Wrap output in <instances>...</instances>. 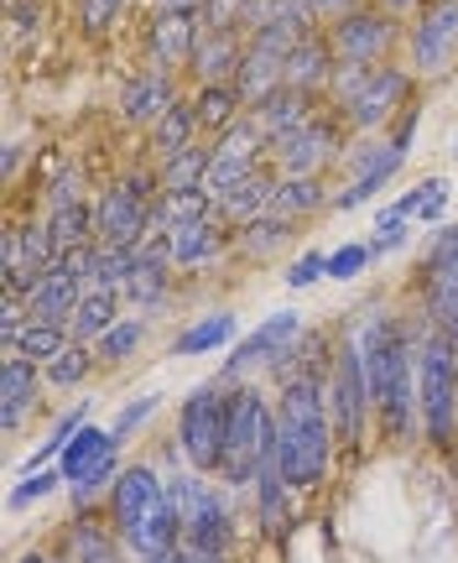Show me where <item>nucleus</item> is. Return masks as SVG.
Masks as SVG:
<instances>
[{
	"label": "nucleus",
	"instance_id": "obj_61",
	"mask_svg": "<svg viewBox=\"0 0 458 563\" xmlns=\"http://www.w3.org/2000/svg\"><path fill=\"white\" fill-rule=\"evenodd\" d=\"M141 563H178V553H157V559H141Z\"/></svg>",
	"mask_w": 458,
	"mask_h": 563
},
{
	"label": "nucleus",
	"instance_id": "obj_29",
	"mask_svg": "<svg viewBox=\"0 0 458 563\" xmlns=\"http://www.w3.org/2000/svg\"><path fill=\"white\" fill-rule=\"evenodd\" d=\"M328 100H313V95H302V89H277V95H266V100L250 110L260 125V136L266 141H281V136H292L298 125H308L313 115H319Z\"/></svg>",
	"mask_w": 458,
	"mask_h": 563
},
{
	"label": "nucleus",
	"instance_id": "obj_53",
	"mask_svg": "<svg viewBox=\"0 0 458 563\" xmlns=\"http://www.w3.org/2000/svg\"><path fill=\"white\" fill-rule=\"evenodd\" d=\"M245 5L250 0H203V21L214 32H245ZM250 37V32H245Z\"/></svg>",
	"mask_w": 458,
	"mask_h": 563
},
{
	"label": "nucleus",
	"instance_id": "obj_37",
	"mask_svg": "<svg viewBox=\"0 0 458 563\" xmlns=\"http://www.w3.org/2000/svg\"><path fill=\"white\" fill-rule=\"evenodd\" d=\"M448 199H454V183L443 178V173H433V178L412 183L406 194H401L386 214H396V220H422V224H438L443 209H448Z\"/></svg>",
	"mask_w": 458,
	"mask_h": 563
},
{
	"label": "nucleus",
	"instance_id": "obj_12",
	"mask_svg": "<svg viewBox=\"0 0 458 563\" xmlns=\"http://www.w3.org/2000/svg\"><path fill=\"white\" fill-rule=\"evenodd\" d=\"M63 490H68V501H74V511H83V506H100L104 490L115 485L120 475V443L110 428H100V422H83L79 433L68 439V449H63Z\"/></svg>",
	"mask_w": 458,
	"mask_h": 563
},
{
	"label": "nucleus",
	"instance_id": "obj_33",
	"mask_svg": "<svg viewBox=\"0 0 458 563\" xmlns=\"http://www.w3.org/2000/svg\"><path fill=\"white\" fill-rule=\"evenodd\" d=\"M188 100H193V115H199V131L209 141L224 136L230 125L250 110V104L239 100V89L235 84H199V89H188Z\"/></svg>",
	"mask_w": 458,
	"mask_h": 563
},
{
	"label": "nucleus",
	"instance_id": "obj_50",
	"mask_svg": "<svg viewBox=\"0 0 458 563\" xmlns=\"http://www.w3.org/2000/svg\"><path fill=\"white\" fill-rule=\"evenodd\" d=\"M26 323H32L26 298L0 287V355H11V350H16V340H21V329H26Z\"/></svg>",
	"mask_w": 458,
	"mask_h": 563
},
{
	"label": "nucleus",
	"instance_id": "obj_38",
	"mask_svg": "<svg viewBox=\"0 0 458 563\" xmlns=\"http://www.w3.org/2000/svg\"><path fill=\"white\" fill-rule=\"evenodd\" d=\"M412 292H417V308L422 319L433 323V329H458V272H438V277H422L412 282Z\"/></svg>",
	"mask_w": 458,
	"mask_h": 563
},
{
	"label": "nucleus",
	"instance_id": "obj_44",
	"mask_svg": "<svg viewBox=\"0 0 458 563\" xmlns=\"http://www.w3.org/2000/svg\"><path fill=\"white\" fill-rule=\"evenodd\" d=\"M131 11V0H74V16H79V32L89 42H104Z\"/></svg>",
	"mask_w": 458,
	"mask_h": 563
},
{
	"label": "nucleus",
	"instance_id": "obj_4",
	"mask_svg": "<svg viewBox=\"0 0 458 563\" xmlns=\"http://www.w3.org/2000/svg\"><path fill=\"white\" fill-rule=\"evenodd\" d=\"M417 100V74L412 63L396 58V63H376V68H349L339 63V74L328 84V104L344 115V125L355 136H380L391 131L406 104Z\"/></svg>",
	"mask_w": 458,
	"mask_h": 563
},
{
	"label": "nucleus",
	"instance_id": "obj_22",
	"mask_svg": "<svg viewBox=\"0 0 458 563\" xmlns=\"http://www.w3.org/2000/svg\"><path fill=\"white\" fill-rule=\"evenodd\" d=\"M235 245V230L220 220V214H203V220H188V224H172L167 235V256L178 272H209L220 266Z\"/></svg>",
	"mask_w": 458,
	"mask_h": 563
},
{
	"label": "nucleus",
	"instance_id": "obj_11",
	"mask_svg": "<svg viewBox=\"0 0 458 563\" xmlns=\"http://www.w3.org/2000/svg\"><path fill=\"white\" fill-rule=\"evenodd\" d=\"M355 131L344 125V115L334 104H323L308 125H298L292 136L271 141V167L281 178H328V167H339L349 152Z\"/></svg>",
	"mask_w": 458,
	"mask_h": 563
},
{
	"label": "nucleus",
	"instance_id": "obj_3",
	"mask_svg": "<svg viewBox=\"0 0 458 563\" xmlns=\"http://www.w3.org/2000/svg\"><path fill=\"white\" fill-rule=\"evenodd\" d=\"M104 511L110 527L120 532V543L131 559H157L182 543L178 527V501H172V481L157 460H125L115 485L104 490Z\"/></svg>",
	"mask_w": 458,
	"mask_h": 563
},
{
	"label": "nucleus",
	"instance_id": "obj_39",
	"mask_svg": "<svg viewBox=\"0 0 458 563\" xmlns=\"http://www.w3.org/2000/svg\"><path fill=\"white\" fill-rule=\"evenodd\" d=\"M209 167H214V146L203 136V141H193V146H182L178 157L157 162L161 194H172V188H203V183H209Z\"/></svg>",
	"mask_w": 458,
	"mask_h": 563
},
{
	"label": "nucleus",
	"instance_id": "obj_23",
	"mask_svg": "<svg viewBox=\"0 0 458 563\" xmlns=\"http://www.w3.org/2000/svg\"><path fill=\"white\" fill-rule=\"evenodd\" d=\"M178 277H182V272L172 266L167 245H141L136 272H131V282H125V302H131L136 313H146V319H157L161 308H172Z\"/></svg>",
	"mask_w": 458,
	"mask_h": 563
},
{
	"label": "nucleus",
	"instance_id": "obj_35",
	"mask_svg": "<svg viewBox=\"0 0 458 563\" xmlns=\"http://www.w3.org/2000/svg\"><path fill=\"white\" fill-rule=\"evenodd\" d=\"M235 329L239 319L230 308H214V313H203V319L182 323L178 334H172V355H209V350H224V344H235Z\"/></svg>",
	"mask_w": 458,
	"mask_h": 563
},
{
	"label": "nucleus",
	"instance_id": "obj_25",
	"mask_svg": "<svg viewBox=\"0 0 458 563\" xmlns=\"http://www.w3.org/2000/svg\"><path fill=\"white\" fill-rule=\"evenodd\" d=\"M334 74H339V58H334V47H328V32H308V37L292 47V58H287V89H302V95H313V100H328Z\"/></svg>",
	"mask_w": 458,
	"mask_h": 563
},
{
	"label": "nucleus",
	"instance_id": "obj_40",
	"mask_svg": "<svg viewBox=\"0 0 458 563\" xmlns=\"http://www.w3.org/2000/svg\"><path fill=\"white\" fill-rule=\"evenodd\" d=\"M100 371V355H94V344H68L53 365H42V376H47V391H79L89 376Z\"/></svg>",
	"mask_w": 458,
	"mask_h": 563
},
{
	"label": "nucleus",
	"instance_id": "obj_2",
	"mask_svg": "<svg viewBox=\"0 0 458 563\" xmlns=\"http://www.w3.org/2000/svg\"><path fill=\"white\" fill-rule=\"evenodd\" d=\"M339 433L328 418V376H287L277 386V470L298 496L323 490L334 475Z\"/></svg>",
	"mask_w": 458,
	"mask_h": 563
},
{
	"label": "nucleus",
	"instance_id": "obj_48",
	"mask_svg": "<svg viewBox=\"0 0 458 563\" xmlns=\"http://www.w3.org/2000/svg\"><path fill=\"white\" fill-rule=\"evenodd\" d=\"M53 490H63V470L53 464V470H32V475H21L16 481V490H11V511H26V506H37V501H47Z\"/></svg>",
	"mask_w": 458,
	"mask_h": 563
},
{
	"label": "nucleus",
	"instance_id": "obj_9",
	"mask_svg": "<svg viewBox=\"0 0 458 563\" xmlns=\"http://www.w3.org/2000/svg\"><path fill=\"white\" fill-rule=\"evenodd\" d=\"M157 199H161L157 162L125 167L120 178H110L100 194H94V241L100 245H141Z\"/></svg>",
	"mask_w": 458,
	"mask_h": 563
},
{
	"label": "nucleus",
	"instance_id": "obj_26",
	"mask_svg": "<svg viewBox=\"0 0 458 563\" xmlns=\"http://www.w3.org/2000/svg\"><path fill=\"white\" fill-rule=\"evenodd\" d=\"M298 490L281 481V470L277 460L260 470V481L250 485V506H256V527L266 532V538H287L292 527H298Z\"/></svg>",
	"mask_w": 458,
	"mask_h": 563
},
{
	"label": "nucleus",
	"instance_id": "obj_59",
	"mask_svg": "<svg viewBox=\"0 0 458 563\" xmlns=\"http://www.w3.org/2000/svg\"><path fill=\"white\" fill-rule=\"evenodd\" d=\"M152 11H203V0H152Z\"/></svg>",
	"mask_w": 458,
	"mask_h": 563
},
{
	"label": "nucleus",
	"instance_id": "obj_6",
	"mask_svg": "<svg viewBox=\"0 0 458 563\" xmlns=\"http://www.w3.org/2000/svg\"><path fill=\"white\" fill-rule=\"evenodd\" d=\"M328 418L339 433V449L349 460H365V449L376 439V402H370V376H365V355H359V329L344 323L339 344H334V365H328Z\"/></svg>",
	"mask_w": 458,
	"mask_h": 563
},
{
	"label": "nucleus",
	"instance_id": "obj_55",
	"mask_svg": "<svg viewBox=\"0 0 458 563\" xmlns=\"http://www.w3.org/2000/svg\"><path fill=\"white\" fill-rule=\"evenodd\" d=\"M359 5H370V0H313V16H319V26H334V21L359 11Z\"/></svg>",
	"mask_w": 458,
	"mask_h": 563
},
{
	"label": "nucleus",
	"instance_id": "obj_47",
	"mask_svg": "<svg viewBox=\"0 0 458 563\" xmlns=\"http://www.w3.org/2000/svg\"><path fill=\"white\" fill-rule=\"evenodd\" d=\"M157 407H161V391H146V397H136V402H125V407H120L115 422H110V433H115L120 449H125V443L136 439L141 428H146V422L157 418Z\"/></svg>",
	"mask_w": 458,
	"mask_h": 563
},
{
	"label": "nucleus",
	"instance_id": "obj_1",
	"mask_svg": "<svg viewBox=\"0 0 458 563\" xmlns=\"http://www.w3.org/2000/svg\"><path fill=\"white\" fill-rule=\"evenodd\" d=\"M359 355L370 376V402H376V439L386 449H412L422 439V402H417V361L427 319L391 313V308H365L355 319Z\"/></svg>",
	"mask_w": 458,
	"mask_h": 563
},
{
	"label": "nucleus",
	"instance_id": "obj_54",
	"mask_svg": "<svg viewBox=\"0 0 458 563\" xmlns=\"http://www.w3.org/2000/svg\"><path fill=\"white\" fill-rule=\"evenodd\" d=\"M417 125H422V100H412V104H406V110L396 115V121H391V131H386V136L396 141L401 152H412V141H417Z\"/></svg>",
	"mask_w": 458,
	"mask_h": 563
},
{
	"label": "nucleus",
	"instance_id": "obj_15",
	"mask_svg": "<svg viewBox=\"0 0 458 563\" xmlns=\"http://www.w3.org/2000/svg\"><path fill=\"white\" fill-rule=\"evenodd\" d=\"M328 32V47L334 58L349 63V68H376V63H396L406 53V21L386 16L376 5H359L349 16H339Z\"/></svg>",
	"mask_w": 458,
	"mask_h": 563
},
{
	"label": "nucleus",
	"instance_id": "obj_36",
	"mask_svg": "<svg viewBox=\"0 0 458 563\" xmlns=\"http://www.w3.org/2000/svg\"><path fill=\"white\" fill-rule=\"evenodd\" d=\"M146 340H152V319H146V313H125L110 334H100V340H94L100 371H120V365H131L141 350H146Z\"/></svg>",
	"mask_w": 458,
	"mask_h": 563
},
{
	"label": "nucleus",
	"instance_id": "obj_24",
	"mask_svg": "<svg viewBox=\"0 0 458 563\" xmlns=\"http://www.w3.org/2000/svg\"><path fill=\"white\" fill-rule=\"evenodd\" d=\"M245 42H250L245 32H214V26H203L199 47H193V63L182 68L188 89H199V84H235Z\"/></svg>",
	"mask_w": 458,
	"mask_h": 563
},
{
	"label": "nucleus",
	"instance_id": "obj_42",
	"mask_svg": "<svg viewBox=\"0 0 458 563\" xmlns=\"http://www.w3.org/2000/svg\"><path fill=\"white\" fill-rule=\"evenodd\" d=\"M83 199H94V194H89V173H83V162L63 157L58 167H53V178L42 183V209L53 214V209H68V203H83Z\"/></svg>",
	"mask_w": 458,
	"mask_h": 563
},
{
	"label": "nucleus",
	"instance_id": "obj_8",
	"mask_svg": "<svg viewBox=\"0 0 458 563\" xmlns=\"http://www.w3.org/2000/svg\"><path fill=\"white\" fill-rule=\"evenodd\" d=\"M167 481H172V501H178L182 543L230 553V548H235V532H239L235 496H245V490H230L220 475H203V470H178V475H167Z\"/></svg>",
	"mask_w": 458,
	"mask_h": 563
},
{
	"label": "nucleus",
	"instance_id": "obj_17",
	"mask_svg": "<svg viewBox=\"0 0 458 563\" xmlns=\"http://www.w3.org/2000/svg\"><path fill=\"white\" fill-rule=\"evenodd\" d=\"M401 162H406V152H401L386 131H380V136H355L339 162V173H349V183L334 188V214H349L359 203H370L380 188L401 173Z\"/></svg>",
	"mask_w": 458,
	"mask_h": 563
},
{
	"label": "nucleus",
	"instance_id": "obj_20",
	"mask_svg": "<svg viewBox=\"0 0 458 563\" xmlns=\"http://www.w3.org/2000/svg\"><path fill=\"white\" fill-rule=\"evenodd\" d=\"M47 376L26 355H0V433L16 439L26 422L47 412Z\"/></svg>",
	"mask_w": 458,
	"mask_h": 563
},
{
	"label": "nucleus",
	"instance_id": "obj_21",
	"mask_svg": "<svg viewBox=\"0 0 458 563\" xmlns=\"http://www.w3.org/2000/svg\"><path fill=\"white\" fill-rule=\"evenodd\" d=\"M58 548H63V559H68V563H136L131 553H125V543H120V532L110 527L104 501L74 511V517H68V527H63Z\"/></svg>",
	"mask_w": 458,
	"mask_h": 563
},
{
	"label": "nucleus",
	"instance_id": "obj_7",
	"mask_svg": "<svg viewBox=\"0 0 458 563\" xmlns=\"http://www.w3.org/2000/svg\"><path fill=\"white\" fill-rule=\"evenodd\" d=\"M417 402H422V443L433 454H454L458 443V340L448 329L422 334L417 361Z\"/></svg>",
	"mask_w": 458,
	"mask_h": 563
},
{
	"label": "nucleus",
	"instance_id": "obj_56",
	"mask_svg": "<svg viewBox=\"0 0 458 563\" xmlns=\"http://www.w3.org/2000/svg\"><path fill=\"white\" fill-rule=\"evenodd\" d=\"M172 553H178V563H230V553H220V548H193V543H178Z\"/></svg>",
	"mask_w": 458,
	"mask_h": 563
},
{
	"label": "nucleus",
	"instance_id": "obj_19",
	"mask_svg": "<svg viewBox=\"0 0 458 563\" xmlns=\"http://www.w3.org/2000/svg\"><path fill=\"white\" fill-rule=\"evenodd\" d=\"M188 95V79L182 74H167V68H152V63H141L136 74H125L120 84V100H115V115L125 125H136V131H152V125L172 110V104Z\"/></svg>",
	"mask_w": 458,
	"mask_h": 563
},
{
	"label": "nucleus",
	"instance_id": "obj_45",
	"mask_svg": "<svg viewBox=\"0 0 458 563\" xmlns=\"http://www.w3.org/2000/svg\"><path fill=\"white\" fill-rule=\"evenodd\" d=\"M438 272H458V224H443L438 235L422 245V256H417V272H412V282L438 277Z\"/></svg>",
	"mask_w": 458,
	"mask_h": 563
},
{
	"label": "nucleus",
	"instance_id": "obj_57",
	"mask_svg": "<svg viewBox=\"0 0 458 563\" xmlns=\"http://www.w3.org/2000/svg\"><path fill=\"white\" fill-rule=\"evenodd\" d=\"M370 5H376V11H386V16H396V21H412L427 0H370Z\"/></svg>",
	"mask_w": 458,
	"mask_h": 563
},
{
	"label": "nucleus",
	"instance_id": "obj_60",
	"mask_svg": "<svg viewBox=\"0 0 458 563\" xmlns=\"http://www.w3.org/2000/svg\"><path fill=\"white\" fill-rule=\"evenodd\" d=\"M21 152H26L21 141H11V146H5V162H0V167H5V178H16V167H21Z\"/></svg>",
	"mask_w": 458,
	"mask_h": 563
},
{
	"label": "nucleus",
	"instance_id": "obj_27",
	"mask_svg": "<svg viewBox=\"0 0 458 563\" xmlns=\"http://www.w3.org/2000/svg\"><path fill=\"white\" fill-rule=\"evenodd\" d=\"M277 167L266 162V167H256L250 178H239L235 188H224L220 194V220L230 224V230H245L250 220H260V214H271V194H277Z\"/></svg>",
	"mask_w": 458,
	"mask_h": 563
},
{
	"label": "nucleus",
	"instance_id": "obj_46",
	"mask_svg": "<svg viewBox=\"0 0 458 563\" xmlns=\"http://www.w3.org/2000/svg\"><path fill=\"white\" fill-rule=\"evenodd\" d=\"M136 256L141 245H100V272H94V287H110L125 298V282L136 272Z\"/></svg>",
	"mask_w": 458,
	"mask_h": 563
},
{
	"label": "nucleus",
	"instance_id": "obj_30",
	"mask_svg": "<svg viewBox=\"0 0 458 563\" xmlns=\"http://www.w3.org/2000/svg\"><path fill=\"white\" fill-rule=\"evenodd\" d=\"M83 292H89V287H83V282L58 262L47 277L37 282V287H32V292H26V313H32V319H42V323H68V313L79 308Z\"/></svg>",
	"mask_w": 458,
	"mask_h": 563
},
{
	"label": "nucleus",
	"instance_id": "obj_32",
	"mask_svg": "<svg viewBox=\"0 0 458 563\" xmlns=\"http://www.w3.org/2000/svg\"><path fill=\"white\" fill-rule=\"evenodd\" d=\"M193 141H203L199 131V115H193V100L182 95L167 115H161L152 131H146V162H167V157H178L182 146H193Z\"/></svg>",
	"mask_w": 458,
	"mask_h": 563
},
{
	"label": "nucleus",
	"instance_id": "obj_58",
	"mask_svg": "<svg viewBox=\"0 0 458 563\" xmlns=\"http://www.w3.org/2000/svg\"><path fill=\"white\" fill-rule=\"evenodd\" d=\"M16 563H68V559H63V548L53 543V548H32V553H21Z\"/></svg>",
	"mask_w": 458,
	"mask_h": 563
},
{
	"label": "nucleus",
	"instance_id": "obj_13",
	"mask_svg": "<svg viewBox=\"0 0 458 563\" xmlns=\"http://www.w3.org/2000/svg\"><path fill=\"white\" fill-rule=\"evenodd\" d=\"M308 334V323H302L298 308H277V313H266V319L235 340V350L224 355L220 365V382L224 386H239V382H256V376H271L287 355H292V344Z\"/></svg>",
	"mask_w": 458,
	"mask_h": 563
},
{
	"label": "nucleus",
	"instance_id": "obj_49",
	"mask_svg": "<svg viewBox=\"0 0 458 563\" xmlns=\"http://www.w3.org/2000/svg\"><path fill=\"white\" fill-rule=\"evenodd\" d=\"M376 266L370 256V241H344L339 251H328V282H355Z\"/></svg>",
	"mask_w": 458,
	"mask_h": 563
},
{
	"label": "nucleus",
	"instance_id": "obj_5",
	"mask_svg": "<svg viewBox=\"0 0 458 563\" xmlns=\"http://www.w3.org/2000/svg\"><path fill=\"white\" fill-rule=\"evenodd\" d=\"M271 460H277V397H266L260 382L230 386L220 481L230 485V490H250Z\"/></svg>",
	"mask_w": 458,
	"mask_h": 563
},
{
	"label": "nucleus",
	"instance_id": "obj_14",
	"mask_svg": "<svg viewBox=\"0 0 458 563\" xmlns=\"http://www.w3.org/2000/svg\"><path fill=\"white\" fill-rule=\"evenodd\" d=\"M417 84H438L458 74V0H427L406 21V53Z\"/></svg>",
	"mask_w": 458,
	"mask_h": 563
},
{
	"label": "nucleus",
	"instance_id": "obj_51",
	"mask_svg": "<svg viewBox=\"0 0 458 563\" xmlns=\"http://www.w3.org/2000/svg\"><path fill=\"white\" fill-rule=\"evenodd\" d=\"M328 282V251H298L292 262H287V287L292 292H308V287H319Z\"/></svg>",
	"mask_w": 458,
	"mask_h": 563
},
{
	"label": "nucleus",
	"instance_id": "obj_52",
	"mask_svg": "<svg viewBox=\"0 0 458 563\" xmlns=\"http://www.w3.org/2000/svg\"><path fill=\"white\" fill-rule=\"evenodd\" d=\"M5 21H11V47L42 37V0H5Z\"/></svg>",
	"mask_w": 458,
	"mask_h": 563
},
{
	"label": "nucleus",
	"instance_id": "obj_18",
	"mask_svg": "<svg viewBox=\"0 0 458 563\" xmlns=\"http://www.w3.org/2000/svg\"><path fill=\"white\" fill-rule=\"evenodd\" d=\"M203 26H209L203 11H152L146 26H141V63L182 74L193 63V47H199Z\"/></svg>",
	"mask_w": 458,
	"mask_h": 563
},
{
	"label": "nucleus",
	"instance_id": "obj_10",
	"mask_svg": "<svg viewBox=\"0 0 458 563\" xmlns=\"http://www.w3.org/2000/svg\"><path fill=\"white\" fill-rule=\"evenodd\" d=\"M224 412H230V386L214 376V382L193 386L182 407L172 412V439H178L188 470H203V475H220L224 460Z\"/></svg>",
	"mask_w": 458,
	"mask_h": 563
},
{
	"label": "nucleus",
	"instance_id": "obj_28",
	"mask_svg": "<svg viewBox=\"0 0 458 563\" xmlns=\"http://www.w3.org/2000/svg\"><path fill=\"white\" fill-rule=\"evenodd\" d=\"M271 214L292 224H313L319 214H334V188L328 178H277Z\"/></svg>",
	"mask_w": 458,
	"mask_h": 563
},
{
	"label": "nucleus",
	"instance_id": "obj_31",
	"mask_svg": "<svg viewBox=\"0 0 458 563\" xmlns=\"http://www.w3.org/2000/svg\"><path fill=\"white\" fill-rule=\"evenodd\" d=\"M302 235V224L292 220H277V214H260V220H250L245 230H235V245H230V256L235 262H271V256H281L287 245Z\"/></svg>",
	"mask_w": 458,
	"mask_h": 563
},
{
	"label": "nucleus",
	"instance_id": "obj_43",
	"mask_svg": "<svg viewBox=\"0 0 458 563\" xmlns=\"http://www.w3.org/2000/svg\"><path fill=\"white\" fill-rule=\"evenodd\" d=\"M74 344V334H68V323H42V319H32L26 329H21V340H16V350L11 355H26L32 365H53Z\"/></svg>",
	"mask_w": 458,
	"mask_h": 563
},
{
	"label": "nucleus",
	"instance_id": "obj_16",
	"mask_svg": "<svg viewBox=\"0 0 458 563\" xmlns=\"http://www.w3.org/2000/svg\"><path fill=\"white\" fill-rule=\"evenodd\" d=\"M53 266H58V241H53L47 220L21 214V220L5 224V241H0V287L5 292L26 298Z\"/></svg>",
	"mask_w": 458,
	"mask_h": 563
},
{
	"label": "nucleus",
	"instance_id": "obj_34",
	"mask_svg": "<svg viewBox=\"0 0 458 563\" xmlns=\"http://www.w3.org/2000/svg\"><path fill=\"white\" fill-rule=\"evenodd\" d=\"M120 302L125 298L110 292V287H89V292L79 298V308L68 313V334H74L79 344H94L100 334H110V329L125 319V313H120Z\"/></svg>",
	"mask_w": 458,
	"mask_h": 563
},
{
	"label": "nucleus",
	"instance_id": "obj_41",
	"mask_svg": "<svg viewBox=\"0 0 458 563\" xmlns=\"http://www.w3.org/2000/svg\"><path fill=\"white\" fill-rule=\"evenodd\" d=\"M42 220H47L53 241H58V256L63 251H79V245H94V199L53 209V214H42Z\"/></svg>",
	"mask_w": 458,
	"mask_h": 563
}]
</instances>
